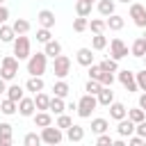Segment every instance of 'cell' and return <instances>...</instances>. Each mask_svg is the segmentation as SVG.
<instances>
[{
  "instance_id": "cell-13",
  "label": "cell",
  "mask_w": 146,
  "mask_h": 146,
  "mask_svg": "<svg viewBox=\"0 0 146 146\" xmlns=\"http://www.w3.org/2000/svg\"><path fill=\"white\" fill-rule=\"evenodd\" d=\"M125 112H128V110H125V105H123V103H114V100L110 103V116H112V119H116V121H119V119H123V116H125Z\"/></svg>"
},
{
  "instance_id": "cell-41",
  "label": "cell",
  "mask_w": 146,
  "mask_h": 146,
  "mask_svg": "<svg viewBox=\"0 0 146 146\" xmlns=\"http://www.w3.org/2000/svg\"><path fill=\"white\" fill-rule=\"evenodd\" d=\"M96 144H98V146H112V144H114V139H112L110 135H103V132H100V137L96 139Z\"/></svg>"
},
{
  "instance_id": "cell-7",
  "label": "cell",
  "mask_w": 146,
  "mask_h": 146,
  "mask_svg": "<svg viewBox=\"0 0 146 146\" xmlns=\"http://www.w3.org/2000/svg\"><path fill=\"white\" fill-rule=\"evenodd\" d=\"M110 52H112L114 59H121V57L128 55V46L123 43V39H112L110 41Z\"/></svg>"
},
{
  "instance_id": "cell-37",
  "label": "cell",
  "mask_w": 146,
  "mask_h": 146,
  "mask_svg": "<svg viewBox=\"0 0 146 146\" xmlns=\"http://www.w3.org/2000/svg\"><path fill=\"white\" fill-rule=\"evenodd\" d=\"M100 68H103V71H112V73H114V71H119V64H116V59H114V57H112V59L107 57V59H103V62H100Z\"/></svg>"
},
{
  "instance_id": "cell-8",
  "label": "cell",
  "mask_w": 146,
  "mask_h": 146,
  "mask_svg": "<svg viewBox=\"0 0 146 146\" xmlns=\"http://www.w3.org/2000/svg\"><path fill=\"white\" fill-rule=\"evenodd\" d=\"M41 141H46V144H59V141H62V132H59V128H50V125H46L43 132H41Z\"/></svg>"
},
{
  "instance_id": "cell-23",
  "label": "cell",
  "mask_w": 146,
  "mask_h": 146,
  "mask_svg": "<svg viewBox=\"0 0 146 146\" xmlns=\"http://www.w3.org/2000/svg\"><path fill=\"white\" fill-rule=\"evenodd\" d=\"M125 114H128V119H130L132 123H139V121H144V119H146V114H144V110H141V107H132V110H128Z\"/></svg>"
},
{
  "instance_id": "cell-33",
  "label": "cell",
  "mask_w": 146,
  "mask_h": 146,
  "mask_svg": "<svg viewBox=\"0 0 146 146\" xmlns=\"http://www.w3.org/2000/svg\"><path fill=\"white\" fill-rule=\"evenodd\" d=\"M7 98H11V100H16V103H18V100L23 98V89H21L18 84L9 87V89H7Z\"/></svg>"
},
{
  "instance_id": "cell-47",
  "label": "cell",
  "mask_w": 146,
  "mask_h": 146,
  "mask_svg": "<svg viewBox=\"0 0 146 146\" xmlns=\"http://www.w3.org/2000/svg\"><path fill=\"white\" fill-rule=\"evenodd\" d=\"M7 18H9V9H7V7H2V5H0V25H2V23H5V21H7Z\"/></svg>"
},
{
  "instance_id": "cell-18",
  "label": "cell",
  "mask_w": 146,
  "mask_h": 146,
  "mask_svg": "<svg viewBox=\"0 0 146 146\" xmlns=\"http://www.w3.org/2000/svg\"><path fill=\"white\" fill-rule=\"evenodd\" d=\"M105 23H107V27H110V30H121L125 21H123V16H119V14H110V18H107Z\"/></svg>"
},
{
  "instance_id": "cell-48",
  "label": "cell",
  "mask_w": 146,
  "mask_h": 146,
  "mask_svg": "<svg viewBox=\"0 0 146 146\" xmlns=\"http://www.w3.org/2000/svg\"><path fill=\"white\" fill-rule=\"evenodd\" d=\"M130 144L132 146H139V144H144V137L139 135V137H130Z\"/></svg>"
},
{
  "instance_id": "cell-22",
  "label": "cell",
  "mask_w": 146,
  "mask_h": 146,
  "mask_svg": "<svg viewBox=\"0 0 146 146\" xmlns=\"http://www.w3.org/2000/svg\"><path fill=\"white\" fill-rule=\"evenodd\" d=\"M64 100H62V96H55V98H50V105H48V110L50 112H55V114H62L64 112Z\"/></svg>"
},
{
  "instance_id": "cell-51",
  "label": "cell",
  "mask_w": 146,
  "mask_h": 146,
  "mask_svg": "<svg viewBox=\"0 0 146 146\" xmlns=\"http://www.w3.org/2000/svg\"><path fill=\"white\" fill-rule=\"evenodd\" d=\"M144 64H146V55H144Z\"/></svg>"
},
{
  "instance_id": "cell-19",
  "label": "cell",
  "mask_w": 146,
  "mask_h": 146,
  "mask_svg": "<svg viewBox=\"0 0 146 146\" xmlns=\"http://www.w3.org/2000/svg\"><path fill=\"white\" fill-rule=\"evenodd\" d=\"M14 34H16V32H14V27H11V25H5V23L0 25V41H5V43L14 41Z\"/></svg>"
},
{
  "instance_id": "cell-25",
  "label": "cell",
  "mask_w": 146,
  "mask_h": 146,
  "mask_svg": "<svg viewBox=\"0 0 146 146\" xmlns=\"http://www.w3.org/2000/svg\"><path fill=\"white\" fill-rule=\"evenodd\" d=\"M11 27H14V32H16V34H25V32L30 30V21H25V18H16Z\"/></svg>"
},
{
  "instance_id": "cell-39",
  "label": "cell",
  "mask_w": 146,
  "mask_h": 146,
  "mask_svg": "<svg viewBox=\"0 0 146 146\" xmlns=\"http://www.w3.org/2000/svg\"><path fill=\"white\" fill-rule=\"evenodd\" d=\"M52 91H55V96H62V98H64V96L68 94V84H66L64 80H62V82H55V87H52Z\"/></svg>"
},
{
  "instance_id": "cell-45",
  "label": "cell",
  "mask_w": 146,
  "mask_h": 146,
  "mask_svg": "<svg viewBox=\"0 0 146 146\" xmlns=\"http://www.w3.org/2000/svg\"><path fill=\"white\" fill-rule=\"evenodd\" d=\"M71 123H73V121H71V119H68L66 114H62V116L57 119V128H68Z\"/></svg>"
},
{
  "instance_id": "cell-27",
  "label": "cell",
  "mask_w": 146,
  "mask_h": 146,
  "mask_svg": "<svg viewBox=\"0 0 146 146\" xmlns=\"http://www.w3.org/2000/svg\"><path fill=\"white\" fill-rule=\"evenodd\" d=\"M30 91H41L43 89V80H41V75H32L30 80H27V84H25Z\"/></svg>"
},
{
  "instance_id": "cell-12",
  "label": "cell",
  "mask_w": 146,
  "mask_h": 146,
  "mask_svg": "<svg viewBox=\"0 0 146 146\" xmlns=\"http://www.w3.org/2000/svg\"><path fill=\"white\" fill-rule=\"evenodd\" d=\"M100 105H110L112 100H114V91H112V87H100V91H98V98H96Z\"/></svg>"
},
{
  "instance_id": "cell-38",
  "label": "cell",
  "mask_w": 146,
  "mask_h": 146,
  "mask_svg": "<svg viewBox=\"0 0 146 146\" xmlns=\"http://www.w3.org/2000/svg\"><path fill=\"white\" fill-rule=\"evenodd\" d=\"M100 87H103V84H100L98 80H94V78H89V82H87V87H84V91H87V94H94V96H96V94L100 91Z\"/></svg>"
},
{
  "instance_id": "cell-28",
  "label": "cell",
  "mask_w": 146,
  "mask_h": 146,
  "mask_svg": "<svg viewBox=\"0 0 146 146\" xmlns=\"http://www.w3.org/2000/svg\"><path fill=\"white\" fill-rule=\"evenodd\" d=\"M98 11H100L103 16L114 14V2H112V0H100V2H98Z\"/></svg>"
},
{
  "instance_id": "cell-3",
  "label": "cell",
  "mask_w": 146,
  "mask_h": 146,
  "mask_svg": "<svg viewBox=\"0 0 146 146\" xmlns=\"http://www.w3.org/2000/svg\"><path fill=\"white\" fill-rule=\"evenodd\" d=\"M96 105H98V100L94 98V94H87V96H82L78 100V114L80 116H91V112L96 110Z\"/></svg>"
},
{
  "instance_id": "cell-52",
  "label": "cell",
  "mask_w": 146,
  "mask_h": 146,
  "mask_svg": "<svg viewBox=\"0 0 146 146\" xmlns=\"http://www.w3.org/2000/svg\"><path fill=\"white\" fill-rule=\"evenodd\" d=\"M121 2H130V0H121Z\"/></svg>"
},
{
  "instance_id": "cell-29",
  "label": "cell",
  "mask_w": 146,
  "mask_h": 146,
  "mask_svg": "<svg viewBox=\"0 0 146 146\" xmlns=\"http://www.w3.org/2000/svg\"><path fill=\"white\" fill-rule=\"evenodd\" d=\"M0 112H5V114H14V112H16V100H11V98L0 100Z\"/></svg>"
},
{
  "instance_id": "cell-1",
  "label": "cell",
  "mask_w": 146,
  "mask_h": 146,
  "mask_svg": "<svg viewBox=\"0 0 146 146\" xmlns=\"http://www.w3.org/2000/svg\"><path fill=\"white\" fill-rule=\"evenodd\" d=\"M16 73H18V59H16V57H11V55L2 57V62H0V78L11 80Z\"/></svg>"
},
{
  "instance_id": "cell-46",
  "label": "cell",
  "mask_w": 146,
  "mask_h": 146,
  "mask_svg": "<svg viewBox=\"0 0 146 146\" xmlns=\"http://www.w3.org/2000/svg\"><path fill=\"white\" fill-rule=\"evenodd\" d=\"M135 130H137L141 137H146V119H144V121H139V123L135 125Z\"/></svg>"
},
{
  "instance_id": "cell-17",
  "label": "cell",
  "mask_w": 146,
  "mask_h": 146,
  "mask_svg": "<svg viewBox=\"0 0 146 146\" xmlns=\"http://www.w3.org/2000/svg\"><path fill=\"white\" fill-rule=\"evenodd\" d=\"M119 132H121V135H123V137H125V135H128V137H130V135H132V132H135V123H132V121H130V119H128V121H125V116H123V119H119Z\"/></svg>"
},
{
  "instance_id": "cell-32",
  "label": "cell",
  "mask_w": 146,
  "mask_h": 146,
  "mask_svg": "<svg viewBox=\"0 0 146 146\" xmlns=\"http://www.w3.org/2000/svg\"><path fill=\"white\" fill-rule=\"evenodd\" d=\"M89 27V21H87V16H78L75 21H73V30L75 32H84Z\"/></svg>"
},
{
  "instance_id": "cell-20",
  "label": "cell",
  "mask_w": 146,
  "mask_h": 146,
  "mask_svg": "<svg viewBox=\"0 0 146 146\" xmlns=\"http://www.w3.org/2000/svg\"><path fill=\"white\" fill-rule=\"evenodd\" d=\"M91 11V2L89 0H75V14L78 16H87Z\"/></svg>"
},
{
  "instance_id": "cell-4",
  "label": "cell",
  "mask_w": 146,
  "mask_h": 146,
  "mask_svg": "<svg viewBox=\"0 0 146 146\" xmlns=\"http://www.w3.org/2000/svg\"><path fill=\"white\" fill-rule=\"evenodd\" d=\"M14 55H18V59L30 57V39L25 34H18L14 39Z\"/></svg>"
},
{
  "instance_id": "cell-54",
  "label": "cell",
  "mask_w": 146,
  "mask_h": 146,
  "mask_svg": "<svg viewBox=\"0 0 146 146\" xmlns=\"http://www.w3.org/2000/svg\"><path fill=\"white\" fill-rule=\"evenodd\" d=\"M89 2H94V0H89Z\"/></svg>"
},
{
  "instance_id": "cell-53",
  "label": "cell",
  "mask_w": 146,
  "mask_h": 146,
  "mask_svg": "<svg viewBox=\"0 0 146 146\" xmlns=\"http://www.w3.org/2000/svg\"><path fill=\"white\" fill-rule=\"evenodd\" d=\"M144 39H146V34H144Z\"/></svg>"
},
{
  "instance_id": "cell-42",
  "label": "cell",
  "mask_w": 146,
  "mask_h": 146,
  "mask_svg": "<svg viewBox=\"0 0 146 146\" xmlns=\"http://www.w3.org/2000/svg\"><path fill=\"white\" fill-rule=\"evenodd\" d=\"M100 71H103V68H100V64H94V62L89 64V78H94V80H96V78L100 75Z\"/></svg>"
},
{
  "instance_id": "cell-24",
  "label": "cell",
  "mask_w": 146,
  "mask_h": 146,
  "mask_svg": "<svg viewBox=\"0 0 146 146\" xmlns=\"http://www.w3.org/2000/svg\"><path fill=\"white\" fill-rule=\"evenodd\" d=\"M82 137H84L82 125H73V123H71V125H68V139H71V141H80Z\"/></svg>"
},
{
  "instance_id": "cell-15",
  "label": "cell",
  "mask_w": 146,
  "mask_h": 146,
  "mask_svg": "<svg viewBox=\"0 0 146 146\" xmlns=\"http://www.w3.org/2000/svg\"><path fill=\"white\" fill-rule=\"evenodd\" d=\"M9 144H11V125L0 123V146H9Z\"/></svg>"
},
{
  "instance_id": "cell-21",
  "label": "cell",
  "mask_w": 146,
  "mask_h": 146,
  "mask_svg": "<svg viewBox=\"0 0 146 146\" xmlns=\"http://www.w3.org/2000/svg\"><path fill=\"white\" fill-rule=\"evenodd\" d=\"M34 105H36V110H48V105H50V96H48V94H41V91H36Z\"/></svg>"
},
{
  "instance_id": "cell-49",
  "label": "cell",
  "mask_w": 146,
  "mask_h": 146,
  "mask_svg": "<svg viewBox=\"0 0 146 146\" xmlns=\"http://www.w3.org/2000/svg\"><path fill=\"white\" fill-rule=\"evenodd\" d=\"M139 107L146 112V94H141V98H139Z\"/></svg>"
},
{
  "instance_id": "cell-43",
  "label": "cell",
  "mask_w": 146,
  "mask_h": 146,
  "mask_svg": "<svg viewBox=\"0 0 146 146\" xmlns=\"http://www.w3.org/2000/svg\"><path fill=\"white\" fill-rule=\"evenodd\" d=\"M39 141H41V137H39V135H34V132L25 135V144H27V146H34V144H39Z\"/></svg>"
},
{
  "instance_id": "cell-11",
  "label": "cell",
  "mask_w": 146,
  "mask_h": 146,
  "mask_svg": "<svg viewBox=\"0 0 146 146\" xmlns=\"http://www.w3.org/2000/svg\"><path fill=\"white\" fill-rule=\"evenodd\" d=\"M34 107H36V105H34L32 98H21V100H18V112H21L23 116H32V114H34Z\"/></svg>"
},
{
  "instance_id": "cell-44",
  "label": "cell",
  "mask_w": 146,
  "mask_h": 146,
  "mask_svg": "<svg viewBox=\"0 0 146 146\" xmlns=\"http://www.w3.org/2000/svg\"><path fill=\"white\" fill-rule=\"evenodd\" d=\"M135 80H137V87H141V89H146V68H144V71H139Z\"/></svg>"
},
{
  "instance_id": "cell-36",
  "label": "cell",
  "mask_w": 146,
  "mask_h": 146,
  "mask_svg": "<svg viewBox=\"0 0 146 146\" xmlns=\"http://www.w3.org/2000/svg\"><path fill=\"white\" fill-rule=\"evenodd\" d=\"M105 46H107V39H105L103 34H96V36L91 39V48H94V50H103Z\"/></svg>"
},
{
  "instance_id": "cell-26",
  "label": "cell",
  "mask_w": 146,
  "mask_h": 146,
  "mask_svg": "<svg viewBox=\"0 0 146 146\" xmlns=\"http://www.w3.org/2000/svg\"><path fill=\"white\" fill-rule=\"evenodd\" d=\"M43 52H46V55H50V57H57V55L62 52V46H59L57 41H52V39H50V41H46V50H43Z\"/></svg>"
},
{
  "instance_id": "cell-31",
  "label": "cell",
  "mask_w": 146,
  "mask_h": 146,
  "mask_svg": "<svg viewBox=\"0 0 146 146\" xmlns=\"http://www.w3.org/2000/svg\"><path fill=\"white\" fill-rule=\"evenodd\" d=\"M50 121H52V119H50V114H48V112H39V114L34 116V123H36L39 128H46V125H50Z\"/></svg>"
},
{
  "instance_id": "cell-55",
  "label": "cell",
  "mask_w": 146,
  "mask_h": 146,
  "mask_svg": "<svg viewBox=\"0 0 146 146\" xmlns=\"http://www.w3.org/2000/svg\"><path fill=\"white\" fill-rule=\"evenodd\" d=\"M0 5H2V0H0Z\"/></svg>"
},
{
  "instance_id": "cell-35",
  "label": "cell",
  "mask_w": 146,
  "mask_h": 146,
  "mask_svg": "<svg viewBox=\"0 0 146 146\" xmlns=\"http://www.w3.org/2000/svg\"><path fill=\"white\" fill-rule=\"evenodd\" d=\"M105 27H107V23H105L103 18H94V21H91V30H94V34H103Z\"/></svg>"
},
{
  "instance_id": "cell-50",
  "label": "cell",
  "mask_w": 146,
  "mask_h": 146,
  "mask_svg": "<svg viewBox=\"0 0 146 146\" xmlns=\"http://www.w3.org/2000/svg\"><path fill=\"white\" fill-rule=\"evenodd\" d=\"M7 91V84H5V78H0V94Z\"/></svg>"
},
{
  "instance_id": "cell-34",
  "label": "cell",
  "mask_w": 146,
  "mask_h": 146,
  "mask_svg": "<svg viewBox=\"0 0 146 146\" xmlns=\"http://www.w3.org/2000/svg\"><path fill=\"white\" fill-rule=\"evenodd\" d=\"M91 130H94L96 135L105 132V130H107V121H105V119H94V121H91Z\"/></svg>"
},
{
  "instance_id": "cell-9",
  "label": "cell",
  "mask_w": 146,
  "mask_h": 146,
  "mask_svg": "<svg viewBox=\"0 0 146 146\" xmlns=\"http://www.w3.org/2000/svg\"><path fill=\"white\" fill-rule=\"evenodd\" d=\"M119 80H121V84L128 91H137V80H135V73L132 71H119Z\"/></svg>"
},
{
  "instance_id": "cell-16",
  "label": "cell",
  "mask_w": 146,
  "mask_h": 146,
  "mask_svg": "<svg viewBox=\"0 0 146 146\" xmlns=\"http://www.w3.org/2000/svg\"><path fill=\"white\" fill-rule=\"evenodd\" d=\"M94 62V55H91V50L89 48H80L78 50V64H82V66H89Z\"/></svg>"
},
{
  "instance_id": "cell-5",
  "label": "cell",
  "mask_w": 146,
  "mask_h": 146,
  "mask_svg": "<svg viewBox=\"0 0 146 146\" xmlns=\"http://www.w3.org/2000/svg\"><path fill=\"white\" fill-rule=\"evenodd\" d=\"M55 59V64H52V71H55V75H59V78H64V75H68V71H71V59L66 57V55H57V57H52Z\"/></svg>"
},
{
  "instance_id": "cell-30",
  "label": "cell",
  "mask_w": 146,
  "mask_h": 146,
  "mask_svg": "<svg viewBox=\"0 0 146 146\" xmlns=\"http://www.w3.org/2000/svg\"><path fill=\"white\" fill-rule=\"evenodd\" d=\"M103 87H112V82H114V75H112V71H100V75L96 78Z\"/></svg>"
},
{
  "instance_id": "cell-14",
  "label": "cell",
  "mask_w": 146,
  "mask_h": 146,
  "mask_svg": "<svg viewBox=\"0 0 146 146\" xmlns=\"http://www.w3.org/2000/svg\"><path fill=\"white\" fill-rule=\"evenodd\" d=\"M130 50H132L135 57H144V55H146V39H144V36H141V39H135L132 46H130Z\"/></svg>"
},
{
  "instance_id": "cell-6",
  "label": "cell",
  "mask_w": 146,
  "mask_h": 146,
  "mask_svg": "<svg viewBox=\"0 0 146 146\" xmlns=\"http://www.w3.org/2000/svg\"><path fill=\"white\" fill-rule=\"evenodd\" d=\"M130 18L135 21V25L146 27V7L139 5V2H132L130 5Z\"/></svg>"
},
{
  "instance_id": "cell-40",
  "label": "cell",
  "mask_w": 146,
  "mask_h": 146,
  "mask_svg": "<svg viewBox=\"0 0 146 146\" xmlns=\"http://www.w3.org/2000/svg\"><path fill=\"white\" fill-rule=\"evenodd\" d=\"M36 41H41V43L50 41V27H41V30H36Z\"/></svg>"
},
{
  "instance_id": "cell-10",
  "label": "cell",
  "mask_w": 146,
  "mask_h": 146,
  "mask_svg": "<svg viewBox=\"0 0 146 146\" xmlns=\"http://www.w3.org/2000/svg\"><path fill=\"white\" fill-rule=\"evenodd\" d=\"M36 21H39L41 27H52V25H55V14H52L50 9H41L39 16H36Z\"/></svg>"
},
{
  "instance_id": "cell-2",
  "label": "cell",
  "mask_w": 146,
  "mask_h": 146,
  "mask_svg": "<svg viewBox=\"0 0 146 146\" xmlns=\"http://www.w3.org/2000/svg\"><path fill=\"white\" fill-rule=\"evenodd\" d=\"M46 52H36V55H30V62H27V73L30 75H41L46 71Z\"/></svg>"
}]
</instances>
